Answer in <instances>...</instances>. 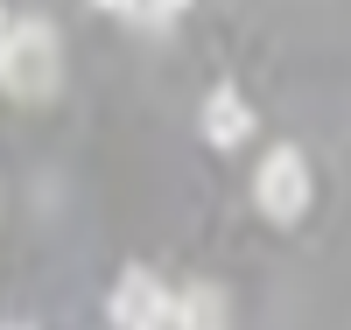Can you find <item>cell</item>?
Segmentation results:
<instances>
[{
	"label": "cell",
	"mask_w": 351,
	"mask_h": 330,
	"mask_svg": "<svg viewBox=\"0 0 351 330\" xmlns=\"http://www.w3.org/2000/svg\"><path fill=\"white\" fill-rule=\"evenodd\" d=\"M106 14H127V21H141V0H99Z\"/></svg>",
	"instance_id": "7"
},
{
	"label": "cell",
	"mask_w": 351,
	"mask_h": 330,
	"mask_svg": "<svg viewBox=\"0 0 351 330\" xmlns=\"http://www.w3.org/2000/svg\"><path fill=\"white\" fill-rule=\"evenodd\" d=\"M148 330H176V309H169V316H162V323H148Z\"/></svg>",
	"instance_id": "9"
},
{
	"label": "cell",
	"mask_w": 351,
	"mask_h": 330,
	"mask_svg": "<svg viewBox=\"0 0 351 330\" xmlns=\"http://www.w3.org/2000/svg\"><path fill=\"white\" fill-rule=\"evenodd\" d=\"M190 0H141V21H176Z\"/></svg>",
	"instance_id": "6"
},
{
	"label": "cell",
	"mask_w": 351,
	"mask_h": 330,
	"mask_svg": "<svg viewBox=\"0 0 351 330\" xmlns=\"http://www.w3.org/2000/svg\"><path fill=\"white\" fill-rule=\"evenodd\" d=\"M225 288H211V281H197V288H183L176 295V330H225Z\"/></svg>",
	"instance_id": "5"
},
{
	"label": "cell",
	"mask_w": 351,
	"mask_h": 330,
	"mask_svg": "<svg viewBox=\"0 0 351 330\" xmlns=\"http://www.w3.org/2000/svg\"><path fill=\"white\" fill-rule=\"evenodd\" d=\"M56 84H64V43H56V28H49L43 14H14L8 56H0V92L43 106Z\"/></svg>",
	"instance_id": "1"
},
{
	"label": "cell",
	"mask_w": 351,
	"mask_h": 330,
	"mask_svg": "<svg viewBox=\"0 0 351 330\" xmlns=\"http://www.w3.org/2000/svg\"><path fill=\"white\" fill-rule=\"evenodd\" d=\"M309 197H316V176H309V155L302 148H267V162L253 169V204L267 211V225H302L309 211Z\"/></svg>",
	"instance_id": "2"
},
{
	"label": "cell",
	"mask_w": 351,
	"mask_h": 330,
	"mask_svg": "<svg viewBox=\"0 0 351 330\" xmlns=\"http://www.w3.org/2000/svg\"><path fill=\"white\" fill-rule=\"evenodd\" d=\"M169 309H176V295L148 274V267H127V274H120V288H112V303H106L112 330H148V323H162Z\"/></svg>",
	"instance_id": "3"
},
{
	"label": "cell",
	"mask_w": 351,
	"mask_h": 330,
	"mask_svg": "<svg viewBox=\"0 0 351 330\" xmlns=\"http://www.w3.org/2000/svg\"><path fill=\"white\" fill-rule=\"evenodd\" d=\"M8 36H14V14L0 8V56H8Z\"/></svg>",
	"instance_id": "8"
},
{
	"label": "cell",
	"mask_w": 351,
	"mask_h": 330,
	"mask_svg": "<svg viewBox=\"0 0 351 330\" xmlns=\"http://www.w3.org/2000/svg\"><path fill=\"white\" fill-rule=\"evenodd\" d=\"M197 127H204L211 148H246V141H253V106H246V92H239V84H218V92L204 99V119H197Z\"/></svg>",
	"instance_id": "4"
}]
</instances>
